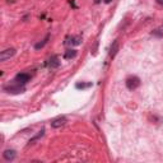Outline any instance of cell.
Returning <instances> with one entry per match:
<instances>
[{
  "instance_id": "cell-1",
  "label": "cell",
  "mask_w": 163,
  "mask_h": 163,
  "mask_svg": "<svg viewBox=\"0 0 163 163\" xmlns=\"http://www.w3.org/2000/svg\"><path fill=\"white\" fill-rule=\"evenodd\" d=\"M15 84H17V83H15ZM15 84H9V85H5V87H4V91H5V92H8V93H12V94L23 93V92H24L23 85H21V84L15 85Z\"/></svg>"
},
{
  "instance_id": "cell-2",
  "label": "cell",
  "mask_w": 163,
  "mask_h": 163,
  "mask_svg": "<svg viewBox=\"0 0 163 163\" xmlns=\"http://www.w3.org/2000/svg\"><path fill=\"white\" fill-rule=\"evenodd\" d=\"M139 85H140V79L138 76H129V78L126 79V87H127V89H130V91H135Z\"/></svg>"
},
{
  "instance_id": "cell-3",
  "label": "cell",
  "mask_w": 163,
  "mask_h": 163,
  "mask_svg": "<svg viewBox=\"0 0 163 163\" xmlns=\"http://www.w3.org/2000/svg\"><path fill=\"white\" fill-rule=\"evenodd\" d=\"M31 79V75L27 74V73H19V74L15 75L14 78V82L17 83V84H21V85H24L25 83H28Z\"/></svg>"
},
{
  "instance_id": "cell-4",
  "label": "cell",
  "mask_w": 163,
  "mask_h": 163,
  "mask_svg": "<svg viewBox=\"0 0 163 163\" xmlns=\"http://www.w3.org/2000/svg\"><path fill=\"white\" fill-rule=\"evenodd\" d=\"M66 121H68V120H66L65 116H60V117H57V119L51 121V127H52V129H59V127H61V126L65 125Z\"/></svg>"
},
{
  "instance_id": "cell-5",
  "label": "cell",
  "mask_w": 163,
  "mask_h": 163,
  "mask_svg": "<svg viewBox=\"0 0 163 163\" xmlns=\"http://www.w3.org/2000/svg\"><path fill=\"white\" fill-rule=\"evenodd\" d=\"M14 55H15V49H6L1 51V54H0V61H5V60L10 59Z\"/></svg>"
},
{
  "instance_id": "cell-6",
  "label": "cell",
  "mask_w": 163,
  "mask_h": 163,
  "mask_svg": "<svg viewBox=\"0 0 163 163\" xmlns=\"http://www.w3.org/2000/svg\"><path fill=\"white\" fill-rule=\"evenodd\" d=\"M15 157H17V152L13 151V149H6V151H4V153H3V158L8 162L14 161Z\"/></svg>"
},
{
  "instance_id": "cell-7",
  "label": "cell",
  "mask_w": 163,
  "mask_h": 163,
  "mask_svg": "<svg viewBox=\"0 0 163 163\" xmlns=\"http://www.w3.org/2000/svg\"><path fill=\"white\" fill-rule=\"evenodd\" d=\"M47 66L51 68V69L59 68V66H60V59H59V56H57V55L51 56L50 59H49V61H47Z\"/></svg>"
},
{
  "instance_id": "cell-8",
  "label": "cell",
  "mask_w": 163,
  "mask_h": 163,
  "mask_svg": "<svg viewBox=\"0 0 163 163\" xmlns=\"http://www.w3.org/2000/svg\"><path fill=\"white\" fill-rule=\"evenodd\" d=\"M80 41H82V38L79 36H73V37H70L68 41H65V43L73 45V46H78V45H80Z\"/></svg>"
},
{
  "instance_id": "cell-9",
  "label": "cell",
  "mask_w": 163,
  "mask_h": 163,
  "mask_svg": "<svg viewBox=\"0 0 163 163\" xmlns=\"http://www.w3.org/2000/svg\"><path fill=\"white\" fill-rule=\"evenodd\" d=\"M119 51V41L115 40L113 43L111 45V49H110V57H115V55L117 54Z\"/></svg>"
},
{
  "instance_id": "cell-10",
  "label": "cell",
  "mask_w": 163,
  "mask_h": 163,
  "mask_svg": "<svg viewBox=\"0 0 163 163\" xmlns=\"http://www.w3.org/2000/svg\"><path fill=\"white\" fill-rule=\"evenodd\" d=\"M49 40H50V34H46V37H45L43 40L41 41V42H37L36 45H34V49L40 50V49H42V47H45V45L49 42Z\"/></svg>"
},
{
  "instance_id": "cell-11",
  "label": "cell",
  "mask_w": 163,
  "mask_h": 163,
  "mask_svg": "<svg viewBox=\"0 0 163 163\" xmlns=\"http://www.w3.org/2000/svg\"><path fill=\"white\" fill-rule=\"evenodd\" d=\"M76 54H78V51H76V50L70 49V50H68L65 54H64V57H65L66 60H69V59H74V57L76 56Z\"/></svg>"
},
{
  "instance_id": "cell-12",
  "label": "cell",
  "mask_w": 163,
  "mask_h": 163,
  "mask_svg": "<svg viewBox=\"0 0 163 163\" xmlns=\"http://www.w3.org/2000/svg\"><path fill=\"white\" fill-rule=\"evenodd\" d=\"M43 135H45V129H42V130H41V131H38V133L36 134V135L33 136V138H32V139H30V145H31V144H33L34 142H37V140L40 139V138H42Z\"/></svg>"
},
{
  "instance_id": "cell-13",
  "label": "cell",
  "mask_w": 163,
  "mask_h": 163,
  "mask_svg": "<svg viewBox=\"0 0 163 163\" xmlns=\"http://www.w3.org/2000/svg\"><path fill=\"white\" fill-rule=\"evenodd\" d=\"M91 83H87V84H85V83H76V85L75 87L78 88V89H85V88H88V87H91Z\"/></svg>"
},
{
  "instance_id": "cell-14",
  "label": "cell",
  "mask_w": 163,
  "mask_h": 163,
  "mask_svg": "<svg viewBox=\"0 0 163 163\" xmlns=\"http://www.w3.org/2000/svg\"><path fill=\"white\" fill-rule=\"evenodd\" d=\"M153 33H154V34H157V36H159V37H161V36H162V33H161V32H158V30H155V31H153Z\"/></svg>"
},
{
  "instance_id": "cell-15",
  "label": "cell",
  "mask_w": 163,
  "mask_h": 163,
  "mask_svg": "<svg viewBox=\"0 0 163 163\" xmlns=\"http://www.w3.org/2000/svg\"><path fill=\"white\" fill-rule=\"evenodd\" d=\"M155 1H157V3H158V4L161 5V6H163V0H155Z\"/></svg>"
},
{
  "instance_id": "cell-16",
  "label": "cell",
  "mask_w": 163,
  "mask_h": 163,
  "mask_svg": "<svg viewBox=\"0 0 163 163\" xmlns=\"http://www.w3.org/2000/svg\"><path fill=\"white\" fill-rule=\"evenodd\" d=\"M103 1H105V3H106V4H110V3H111V1H112V0H103Z\"/></svg>"
},
{
  "instance_id": "cell-17",
  "label": "cell",
  "mask_w": 163,
  "mask_h": 163,
  "mask_svg": "<svg viewBox=\"0 0 163 163\" xmlns=\"http://www.w3.org/2000/svg\"><path fill=\"white\" fill-rule=\"evenodd\" d=\"M94 3L96 4H98V3H101V0H94Z\"/></svg>"
}]
</instances>
